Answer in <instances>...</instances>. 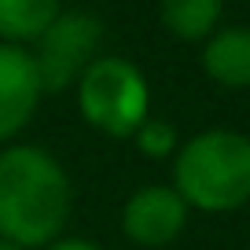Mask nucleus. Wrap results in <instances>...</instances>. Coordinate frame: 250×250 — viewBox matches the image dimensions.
<instances>
[{
  "label": "nucleus",
  "instance_id": "obj_1",
  "mask_svg": "<svg viewBox=\"0 0 250 250\" xmlns=\"http://www.w3.org/2000/svg\"><path fill=\"white\" fill-rule=\"evenodd\" d=\"M70 177L33 144H11L0 151V239L11 247H48L59 239L70 217Z\"/></svg>",
  "mask_w": 250,
  "mask_h": 250
},
{
  "label": "nucleus",
  "instance_id": "obj_2",
  "mask_svg": "<svg viewBox=\"0 0 250 250\" xmlns=\"http://www.w3.org/2000/svg\"><path fill=\"white\" fill-rule=\"evenodd\" d=\"M173 191L203 213H228L250 203V136L206 129L177 147Z\"/></svg>",
  "mask_w": 250,
  "mask_h": 250
},
{
  "label": "nucleus",
  "instance_id": "obj_3",
  "mask_svg": "<svg viewBox=\"0 0 250 250\" xmlns=\"http://www.w3.org/2000/svg\"><path fill=\"white\" fill-rule=\"evenodd\" d=\"M147 81L136 62L122 55H100L78 78V107L92 129L107 136H133L147 118Z\"/></svg>",
  "mask_w": 250,
  "mask_h": 250
},
{
  "label": "nucleus",
  "instance_id": "obj_4",
  "mask_svg": "<svg viewBox=\"0 0 250 250\" xmlns=\"http://www.w3.org/2000/svg\"><path fill=\"white\" fill-rule=\"evenodd\" d=\"M100 33L103 26L88 11H59L52 19V26L37 37V52H30L44 92H62L85 74V66L96 59Z\"/></svg>",
  "mask_w": 250,
  "mask_h": 250
},
{
  "label": "nucleus",
  "instance_id": "obj_5",
  "mask_svg": "<svg viewBox=\"0 0 250 250\" xmlns=\"http://www.w3.org/2000/svg\"><path fill=\"white\" fill-rule=\"evenodd\" d=\"M188 225V203L166 184H147L125 199L122 210V232L136 247H169Z\"/></svg>",
  "mask_w": 250,
  "mask_h": 250
},
{
  "label": "nucleus",
  "instance_id": "obj_6",
  "mask_svg": "<svg viewBox=\"0 0 250 250\" xmlns=\"http://www.w3.org/2000/svg\"><path fill=\"white\" fill-rule=\"evenodd\" d=\"M41 96H44V85L33 55L22 44L0 41V144L30 125Z\"/></svg>",
  "mask_w": 250,
  "mask_h": 250
},
{
  "label": "nucleus",
  "instance_id": "obj_7",
  "mask_svg": "<svg viewBox=\"0 0 250 250\" xmlns=\"http://www.w3.org/2000/svg\"><path fill=\"white\" fill-rule=\"evenodd\" d=\"M203 70L225 88H250V26H225L203 41Z\"/></svg>",
  "mask_w": 250,
  "mask_h": 250
},
{
  "label": "nucleus",
  "instance_id": "obj_8",
  "mask_svg": "<svg viewBox=\"0 0 250 250\" xmlns=\"http://www.w3.org/2000/svg\"><path fill=\"white\" fill-rule=\"evenodd\" d=\"M221 8L225 0H162V26L177 41H206L213 30H221Z\"/></svg>",
  "mask_w": 250,
  "mask_h": 250
},
{
  "label": "nucleus",
  "instance_id": "obj_9",
  "mask_svg": "<svg viewBox=\"0 0 250 250\" xmlns=\"http://www.w3.org/2000/svg\"><path fill=\"white\" fill-rule=\"evenodd\" d=\"M59 11V0H0V41H37Z\"/></svg>",
  "mask_w": 250,
  "mask_h": 250
},
{
  "label": "nucleus",
  "instance_id": "obj_10",
  "mask_svg": "<svg viewBox=\"0 0 250 250\" xmlns=\"http://www.w3.org/2000/svg\"><path fill=\"white\" fill-rule=\"evenodd\" d=\"M136 147L144 151L147 158H169L177 155V129L169 122H158V118H144L140 129L133 133Z\"/></svg>",
  "mask_w": 250,
  "mask_h": 250
},
{
  "label": "nucleus",
  "instance_id": "obj_11",
  "mask_svg": "<svg viewBox=\"0 0 250 250\" xmlns=\"http://www.w3.org/2000/svg\"><path fill=\"white\" fill-rule=\"evenodd\" d=\"M44 250H103V247L92 243V239H55V243H48Z\"/></svg>",
  "mask_w": 250,
  "mask_h": 250
},
{
  "label": "nucleus",
  "instance_id": "obj_12",
  "mask_svg": "<svg viewBox=\"0 0 250 250\" xmlns=\"http://www.w3.org/2000/svg\"><path fill=\"white\" fill-rule=\"evenodd\" d=\"M0 250H19V247H11L8 239H0Z\"/></svg>",
  "mask_w": 250,
  "mask_h": 250
}]
</instances>
